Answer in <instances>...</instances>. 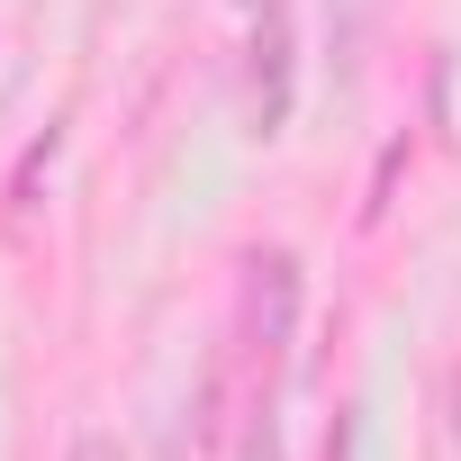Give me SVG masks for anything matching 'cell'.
Wrapping results in <instances>:
<instances>
[{
	"instance_id": "obj_1",
	"label": "cell",
	"mask_w": 461,
	"mask_h": 461,
	"mask_svg": "<svg viewBox=\"0 0 461 461\" xmlns=\"http://www.w3.org/2000/svg\"><path fill=\"white\" fill-rule=\"evenodd\" d=\"M263 452V389H254V353H217L199 398H190V434H181V461H254Z\"/></svg>"
},
{
	"instance_id": "obj_2",
	"label": "cell",
	"mask_w": 461,
	"mask_h": 461,
	"mask_svg": "<svg viewBox=\"0 0 461 461\" xmlns=\"http://www.w3.org/2000/svg\"><path fill=\"white\" fill-rule=\"evenodd\" d=\"M290 335H299V254L290 245H245V263H236V344L254 362H281Z\"/></svg>"
},
{
	"instance_id": "obj_3",
	"label": "cell",
	"mask_w": 461,
	"mask_h": 461,
	"mask_svg": "<svg viewBox=\"0 0 461 461\" xmlns=\"http://www.w3.org/2000/svg\"><path fill=\"white\" fill-rule=\"evenodd\" d=\"M254 64H245V100H254V136H281L290 127V19L281 10H263V28H254V46H245Z\"/></svg>"
},
{
	"instance_id": "obj_4",
	"label": "cell",
	"mask_w": 461,
	"mask_h": 461,
	"mask_svg": "<svg viewBox=\"0 0 461 461\" xmlns=\"http://www.w3.org/2000/svg\"><path fill=\"white\" fill-rule=\"evenodd\" d=\"M55 145H64L55 127H46V136L28 145V163H19V181H10V208H37V181H46V163H55Z\"/></svg>"
},
{
	"instance_id": "obj_5",
	"label": "cell",
	"mask_w": 461,
	"mask_h": 461,
	"mask_svg": "<svg viewBox=\"0 0 461 461\" xmlns=\"http://www.w3.org/2000/svg\"><path fill=\"white\" fill-rule=\"evenodd\" d=\"M443 434H452V452H461V362L443 371Z\"/></svg>"
},
{
	"instance_id": "obj_6",
	"label": "cell",
	"mask_w": 461,
	"mask_h": 461,
	"mask_svg": "<svg viewBox=\"0 0 461 461\" xmlns=\"http://www.w3.org/2000/svg\"><path fill=\"white\" fill-rule=\"evenodd\" d=\"M64 461H127V452H118V434H73Z\"/></svg>"
},
{
	"instance_id": "obj_7",
	"label": "cell",
	"mask_w": 461,
	"mask_h": 461,
	"mask_svg": "<svg viewBox=\"0 0 461 461\" xmlns=\"http://www.w3.org/2000/svg\"><path fill=\"white\" fill-rule=\"evenodd\" d=\"M344 443H353V416H335V434H326V461H344Z\"/></svg>"
},
{
	"instance_id": "obj_8",
	"label": "cell",
	"mask_w": 461,
	"mask_h": 461,
	"mask_svg": "<svg viewBox=\"0 0 461 461\" xmlns=\"http://www.w3.org/2000/svg\"><path fill=\"white\" fill-rule=\"evenodd\" d=\"M245 10H281V0H245Z\"/></svg>"
}]
</instances>
